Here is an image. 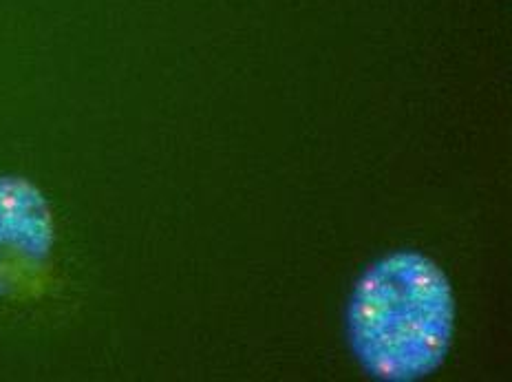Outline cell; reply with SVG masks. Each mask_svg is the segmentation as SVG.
Wrapping results in <instances>:
<instances>
[{
    "mask_svg": "<svg viewBox=\"0 0 512 382\" xmlns=\"http://www.w3.org/2000/svg\"><path fill=\"white\" fill-rule=\"evenodd\" d=\"M347 332L358 363L371 378H429L442 367L453 343L451 281L422 252H391L358 277L349 299Z\"/></svg>",
    "mask_w": 512,
    "mask_h": 382,
    "instance_id": "1",
    "label": "cell"
},
{
    "mask_svg": "<svg viewBox=\"0 0 512 382\" xmlns=\"http://www.w3.org/2000/svg\"><path fill=\"white\" fill-rule=\"evenodd\" d=\"M53 241L56 224L45 193L25 177H0V299L40 279Z\"/></svg>",
    "mask_w": 512,
    "mask_h": 382,
    "instance_id": "2",
    "label": "cell"
}]
</instances>
